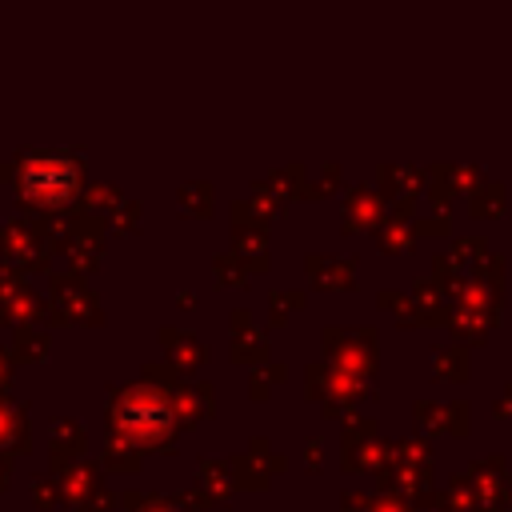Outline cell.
<instances>
[{"mask_svg":"<svg viewBox=\"0 0 512 512\" xmlns=\"http://www.w3.org/2000/svg\"><path fill=\"white\" fill-rule=\"evenodd\" d=\"M76 160L64 156V152H40V156H28L24 168H20V188L24 196L40 200V204H60L76 192Z\"/></svg>","mask_w":512,"mask_h":512,"instance_id":"1","label":"cell"},{"mask_svg":"<svg viewBox=\"0 0 512 512\" xmlns=\"http://www.w3.org/2000/svg\"><path fill=\"white\" fill-rule=\"evenodd\" d=\"M116 424L132 440H144L148 444V440H156V436L168 432V408L156 396H148V392H128L120 400V408H116Z\"/></svg>","mask_w":512,"mask_h":512,"instance_id":"2","label":"cell"}]
</instances>
